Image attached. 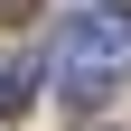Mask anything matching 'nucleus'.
I'll use <instances>...</instances> for the list:
<instances>
[{
	"label": "nucleus",
	"instance_id": "3",
	"mask_svg": "<svg viewBox=\"0 0 131 131\" xmlns=\"http://www.w3.org/2000/svg\"><path fill=\"white\" fill-rule=\"evenodd\" d=\"M28 9H38V0H0V28H19V19H28Z\"/></svg>",
	"mask_w": 131,
	"mask_h": 131
},
{
	"label": "nucleus",
	"instance_id": "2",
	"mask_svg": "<svg viewBox=\"0 0 131 131\" xmlns=\"http://www.w3.org/2000/svg\"><path fill=\"white\" fill-rule=\"evenodd\" d=\"M38 103V66H0V122H19Z\"/></svg>",
	"mask_w": 131,
	"mask_h": 131
},
{
	"label": "nucleus",
	"instance_id": "1",
	"mask_svg": "<svg viewBox=\"0 0 131 131\" xmlns=\"http://www.w3.org/2000/svg\"><path fill=\"white\" fill-rule=\"evenodd\" d=\"M131 66V9H75L56 38V94L66 103H103Z\"/></svg>",
	"mask_w": 131,
	"mask_h": 131
}]
</instances>
